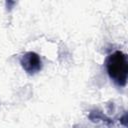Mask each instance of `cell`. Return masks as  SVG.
Listing matches in <instances>:
<instances>
[{"mask_svg": "<svg viewBox=\"0 0 128 128\" xmlns=\"http://www.w3.org/2000/svg\"><path fill=\"white\" fill-rule=\"evenodd\" d=\"M106 69L109 77L119 86H125L128 75L127 56L121 51H115L106 60Z\"/></svg>", "mask_w": 128, "mask_h": 128, "instance_id": "1", "label": "cell"}, {"mask_svg": "<svg viewBox=\"0 0 128 128\" xmlns=\"http://www.w3.org/2000/svg\"><path fill=\"white\" fill-rule=\"evenodd\" d=\"M20 62L23 69L29 74H34L41 69V59L35 52L25 53L21 57Z\"/></svg>", "mask_w": 128, "mask_h": 128, "instance_id": "2", "label": "cell"}, {"mask_svg": "<svg viewBox=\"0 0 128 128\" xmlns=\"http://www.w3.org/2000/svg\"><path fill=\"white\" fill-rule=\"evenodd\" d=\"M14 4H15V0H7V8L11 9Z\"/></svg>", "mask_w": 128, "mask_h": 128, "instance_id": "3", "label": "cell"}]
</instances>
